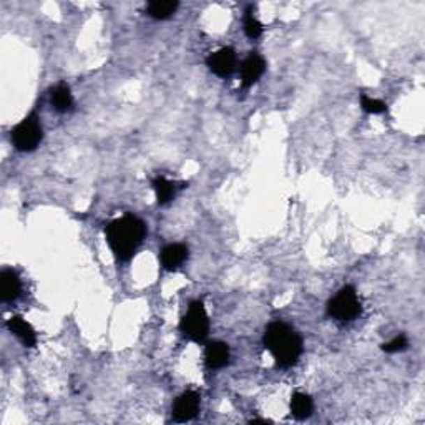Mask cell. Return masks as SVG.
I'll use <instances>...</instances> for the list:
<instances>
[{"instance_id": "12", "label": "cell", "mask_w": 425, "mask_h": 425, "mask_svg": "<svg viewBox=\"0 0 425 425\" xmlns=\"http://www.w3.org/2000/svg\"><path fill=\"white\" fill-rule=\"evenodd\" d=\"M160 260H161V266H163L166 271L178 269L179 266L188 260V248L181 243L168 244V246L161 249Z\"/></svg>"}, {"instance_id": "14", "label": "cell", "mask_w": 425, "mask_h": 425, "mask_svg": "<svg viewBox=\"0 0 425 425\" xmlns=\"http://www.w3.org/2000/svg\"><path fill=\"white\" fill-rule=\"evenodd\" d=\"M179 3L173 2V0H153L148 3L147 12L151 19L155 20H166L170 19L174 12H177Z\"/></svg>"}, {"instance_id": "1", "label": "cell", "mask_w": 425, "mask_h": 425, "mask_svg": "<svg viewBox=\"0 0 425 425\" xmlns=\"http://www.w3.org/2000/svg\"><path fill=\"white\" fill-rule=\"evenodd\" d=\"M105 236H107L108 246L117 260L128 261L143 243L144 236H147V226L133 214H125L107 226Z\"/></svg>"}, {"instance_id": "6", "label": "cell", "mask_w": 425, "mask_h": 425, "mask_svg": "<svg viewBox=\"0 0 425 425\" xmlns=\"http://www.w3.org/2000/svg\"><path fill=\"white\" fill-rule=\"evenodd\" d=\"M236 62H238V59H236V52L230 47H223L220 50L209 54L208 59H206L208 68L211 70L214 75L221 78H228L233 75L236 70Z\"/></svg>"}, {"instance_id": "17", "label": "cell", "mask_w": 425, "mask_h": 425, "mask_svg": "<svg viewBox=\"0 0 425 425\" xmlns=\"http://www.w3.org/2000/svg\"><path fill=\"white\" fill-rule=\"evenodd\" d=\"M244 32L249 38H260L262 32H264V27L260 20L256 19V15L253 14V8L249 7L244 14Z\"/></svg>"}, {"instance_id": "10", "label": "cell", "mask_w": 425, "mask_h": 425, "mask_svg": "<svg viewBox=\"0 0 425 425\" xmlns=\"http://www.w3.org/2000/svg\"><path fill=\"white\" fill-rule=\"evenodd\" d=\"M7 329L10 331L25 348H35V345H37V334H35L32 324H29L24 318H20V315H12V318L8 319Z\"/></svg>"}, {"instance_id": "8", "label": "cell", "mask_w": 425, "mask_h": 425, "mask_svg": "<svg viewBox=\"0 0 425 425\" xmlns=\"http://www.w3.org/2000/svg\"><path fill=\"white\" fill-rule=\"evenodd\" d=\"M266 70V62L260 54H249L241 65V85L243 89H249L262 77Z\"/></svg>"}, {"instance_id": "15", "label": "cell", "mask_w": 425, "mask_h": 425, "mask_svg": "<svg viewBox=\"0 0 425 425\" xmlns=\"http://www.w3.org/2000/svg\"><path fill=\"white\" fill-rule=\"evenodd\" d=\"M151 186L153 190H155L158 204H168L170 201L174 198V195H177V186H174V183L168 181L165 177H156L153 179Z\"/></svg>"}, {"instance_id": "13", "label": "cell", "mask_w": 425, "mask_h": 425, "mask_svg": "<svg viewBox=\"0 0 425 425\" xmlns=\"http://www.w3.org/2000/svg\"><path fill=\"white\" fill-rule=\"evenodd\" d=\"M314 410V402L311 396L302 392L292 394L291 397V414L292 417H296L297 420H304L311 417Z\"/></svg>"}, {"instance_id": "3", "label": "cell", "mask_w": 425, "mask_h": 425, "mask_svg": "<svg viewBox=\"0 0 425 425\" xmlns=\"http://www.w3.org/2000/svg\"><path fill=\"white\" fill-rule=\"evenodd\" d=\"M179 331L193 343H203L209 332V319L204 304L201 301H193L188 306L186 314L179 322Z\"/></svg>"}, {"instance_id": "4", "label": "cell", "mask_w": 425, "mask_h": 425, "mask_svg": "<svg viewBox=\"0 0 425 425\" xmlns=\"http://www.w3.org/2000/svg\"><path fill=\"white\" fill-rule=\"evenodd\" d=\"M361 301H359L356 289L352 286L339 289V292L327 304V314L343 322L354 321L357 315H361Z\"/></svg>"}, {"instance_id": "5", "label": "cell", "mask_w": 425, "mask_h": 425, "mask_svg": "<svg viewBox=\"0 0 425 425\" xmlns=\"http://www.w3.org/2000/svg\"><path fill=\"white\" fill-rule=\"evenodd\" d=\"M12 144L19 151H33L42 143L43 131L37 115H29L12 130Z\"/></svg>"}, {"instance_id": "19", "label": "cell", "mask_w": 425, "mask_h": 425, "mask_svg": "<svg viewBox=\"0 0 425 425\" xmlns=\"http://www.w3.org/2000/svg\"><path fill=\"white\" fill-rule=\"evenodd\" d=\"M407 348H409V341H407V337L402 336V334L397 336V337H394L391 343L382 344V350H384V352H387V354L401 352V350H405Z\"/></svg>"}, {"instance_id": "11", "label": "cell", "mask_w": 425, "mask_h": 425, "mask_svg": "<svg viewBox=\"0 0 425 425\" xmlns=\"http://www.w3.org/2000/svg\"><path fill=\"white\" fill-rule=\"evenodd\" d=\"M22 294V279L12 269H3L0 273V296L3 302H12L19 299Z\"/></svg>"}, {"instance_id": "2", "label": "cell", "mask_w": 425, "mask_h": 425, "mask_svg": "<svg viewBox=\"0 0 425 425\" xmlns=\"http://www.w3.org/2000/svg\"><path fill=\"white\" fill-rule=\"evenodd\" d=\"M262 344L279 367H291L302 354V339L286 322H271L262 336Z\"/></svg>"}, {"instance_id": "16", "label": "cell", "mask_w": 425, "mask_h": 425, "mask_svg": "<svg viewBox=\"0 0 425 425\" xmlns=\"http://www.w3.org/2000/svg\"><path fill=\"white\" fill-rule=\"evenodd\" d=\"M52 105H54L57 112L62 113L72 108L73 95L65 83H60V85H57L55 89L52 90Z\"/></svg>"}, {"instance_id": "9", "label": "cell", "mask_w": 425, "mask_h": 425, "mask_svg": "<svg viewBox=\"0 0 425 425\" xmlns=\"http://www.w3.org/2000/svg\"><path fill=\"white\" fill-rule=\"evenodd\" d=\"M204 362L206 367L211 371L223 369L230 362V348L221 341H213L206 344L204 349Z\"/></svg>"}, {"instance_id": "7", "label": "cell", "mask_w": 425, "mask_h": 425, "mask_svg": "<svg viewBox=\"0 0 425 425\" xmlns=\"http://www.w3.org/2000/svg\"><path fill=\"white\" fill-rule=\"evenodd\" d=\"M200 412V394L196 391H186L174 401L173 419L177 422H188L195 419Z\"/></svg>"}, {"instance_id": "18", "label": "cell", "mask_w": 425, "mask_h": 425, "mask_svg": "<svg viewBox=\"0 0 425 425\" xmlns=\"http://www.w3.org/2000/svg\"><path fill=\"white\" fill-rule=\"evenodd\" d=\"M361 108L369 115H380V113L387 112V105L367 95H361Z\"/></svg>"}]
</instances>
